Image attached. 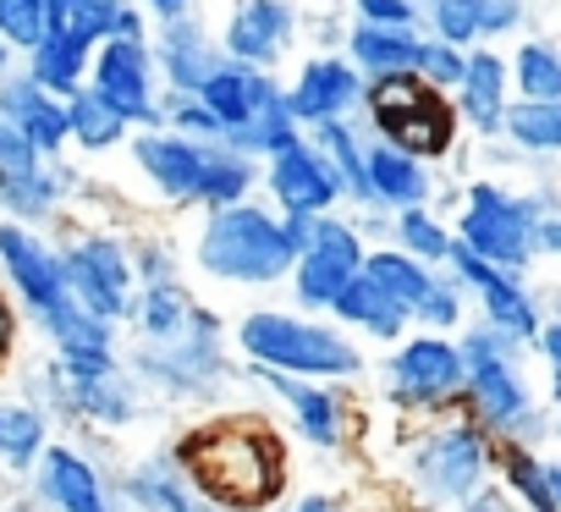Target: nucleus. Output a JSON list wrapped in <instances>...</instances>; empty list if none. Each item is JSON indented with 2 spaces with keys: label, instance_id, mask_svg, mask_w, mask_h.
<instances>
[{
  "label": "nucleus",
  "instance_id": "393cba45",
  "mask_svg": "<svg viewBox=\"0 0 561 512\" xmlns=\"http://www.w3.org/2000/svg\"><path fill=\"white\" fill-rule=\"evenodd\" d=\"M430 171H424V160L419 155H408V149H397V144H375L369 149V193H375V204H391V209H419L424 198H430Z\"/></svg>",
  "mask_w": 561,
  "mask_h": 512
},
{
  "label": "nucleus",
  "instance_id": "a18cd8bd",
  "mask_svg": "<svg viewBox=\"0 0 561 512\" xmlns=\"http://www.w3.org/2000/svg\"><path fill=\"white\" fill-rule=\"evenodd\" d=\"M424 7L419 0H358V23H380V29H419Z\"/></svg>",
  "mask_w": 561,
  "mask_h": 512
},
{
  "label": "nucleus",
  "instance_id": "e433bc0d",
  "mask_svg": "<svg viewBox=\"0 0 561 512\" xmlns=\"http://www.w3.org/2000/svg\"><path fill=\"white\" fill-rule=\"evenodd\" d=\"M67 380H72V402H78L83 413H94L100 424H122V419L133 413L127 386H122L116 369H111V375H67Z\"/></svg>",
  "mask_w": 561,
  "mask_h": 512
},
{
  "label": "nucleus",
  "instance_id": "79ce46f5",
  "mask_svg": "<svg viewBox=\"0 0 561 512\" xmlns=\"http://www.w3.org/2000/svg\"><path fill=\"white\" fill-rule=\"evenodd\" d=\"M133 501H138V507H149V512H198V507H193V496L171 479V468H165V463H149V468H138V474H133Z\"/></svg>",
  "mask_w": 561,
  "mask_h": 512
},
{
  "label": "nucleus",
  "instance_id": "7c9ffc66",
  "mask_svg": "<svg viewBox=\"0 0 561 512\" xmlns=\"http://www.w3.org/2000/svg\"><path fill=\"white\" fill-rule=\"evenodd\" d=\"M501 133L528 155H561V100H517L501 116Z\"/></svg>",
  "mask_w": 561,
  "mask_h": 512
},
{
  "label": "nucleus",
  "instance_id": "4be33fe9",
  "mask_svg": "<svg viewBox=\"0 0 561 512\" xmlns=\"http://www.w3.org/2000/svg\"><path fill=\"white\" fill-rule=\"evenodd\" d=\"M154 50H160V67H165V78H171V89H176V94H198V83L226 61L193 18H165V29H160Z\"/></svg>",
  "mask_w": 561,
  "mask_h": 512
},
{
  "label": "nucleus",
  "instance_id": "c9c22d12",
  "mask_svg": "<svg viewBox=\"0 0 561 512\" xmlns=\"http://www.w3.org/2000/svg\"><path fill=\"white\" fill-rule=\"evenodd\" d=\"M512 78L523 100H561V50L545 39H528L512 61Z\"/></svg>",
  "mask_w": 561,
  "mask_h": 512
},
{
  "label": "nucleus",
  "instance_id": "f704fd0d",
  "mask_svg": "<svg viewBox=\"0 0 561 512\" xmlns=\"http://www.w3.org/2000/svg\"><path fill=\"white\" fill-rule=\"evenodd\" d=\"M45 7H50V29L56 34L100 45V39H111V23H116L122 0H45Z\"/></svg>",
  "mask_w": 561,
  "mask_h": 512
},
{
  "label": "nucleus",
  "instance_id": "72a5a7b5",
  "mask_svg": "<svg viewBox=\"0 0 561 512\" xmlns=\"http://www.w3.org/2000/svg\"><path fill=\"white\" fill-rule=\"evenodd\" d=\"M364 276L375 282V287H386L408 315H413V304L430 293V271H424V260H413V253H391V248H380V253H364Z\"/></svg>",
  "mask_w": 561,
  "mask_h": 512
},
{
  "label": "nucleus",
  "instance_id": "9b49d317",
  "mask_svg": "<svg viewBox=\"0 0 561 512\" xmlns=\"http://www.w3.org/2000/svg\"><path fill=\"white\" fill-rule=\"evenodd\" d=\"M94 89L127 111L133 127H160L154 105V56L144 39H100L94 45Z\"/></svg>",
  "mask_w": 561,
  "mask_h": 512
},
{
  "label": "nucleus",
  "instance_id": "9d476101",
  "mask_svg": "<svg viewBox=\"0 0 561 512\" xmlns=\"http://www.w3.org/2000/svg\"><path fill=\"white\" fill-rule=\"evenodd\" d=\"M61 187H67V171H56V155H39L7 116H0V204L23 220H34V215H50Z\"/></svg>",
  "mask_w": 561,
  "mask_h": 512
},
{
  "label": "nucleus",
  "instance_id": "cd10ccee",
  "mask_svg": "<svg viewBox=\"0 0 561 512\" xmlns=\"http://www.w3.org/2000/svg\"><path fill=\"white\" fill-rule=\"evenodd\" d=\"M94 61V45H83V39H72V34H45L34 50H28V78L39 83V89H50V94H72L78 83H83V67Z\"/></svg>",
  "mask_w": 561,
  "mask_h": 512
},
{
  "label": "nucleus",
  "instance_id": "c85d7f7f",
  "mask_svg": "<svg viewBox=\"0 0 561 512\" xmlns=\"http://www.w3.org/2000/svg\"><path fill=\"white\" fill-rule=\"evenodd\" d=\"M314 149L331 160V171H336V182H342V193H347V198L375 204V193H369V149L358 144V133L347 127V116L320 122V127H314Z\"/></svg>",
  "mask_w": 561,
  "mask_h": 512
},
{
  "label": "nucleus",
  "instance_id": "f8f14e48",
  "mask_svg": "<svg viewBox=\"0 0 561 512\" xmlns=\"http://www.w3.org/2000/svg\"><path fill=\"white\" fill-rule=\"evenodd\" d=\"M462 386V353L451 342L419 337L391 359V397L402 408H440Z\"/></svg>",
  "mask_w": 561,
  "mask_h": 512
},
{
  "label": "nucleus",
  "instance_id": "13d9d810",
  "mask_svg": "<svg viewBox=\"0 0 561 512\" xmlns=\"http://www.w3.org/2000/svg\"><path fill=\"white\" fill-rule=\"evenodd\" d=\"M7 337H12V320H7V309H0V348H7Z\"/></svg>",
  "mask_w": 561,
  "mask_h": 512
},
{
  "label": "nucleus",
  "instance_id": "b1692460",
  "mask_svg": "<svg viewBox=\"0 0 561 512\" xmlns=\"http://www.w3.org/2000/svg\"><path fill=\"white\" fill-rule=\"evenodd\" d=\"M39 496L56 501L61 512H111L100 474L78 452H67V446H50L45 452V463H39Z\"/></svg>",
  "mask_w": 561,
  "mask_h": 512
},
{
  "label": "nucleus",
  "instance_id": "58836bf2",
  "mask_svg": "<svg viewBox=\"0 0 561 512\" xmlns=\"http://www.w3.org/2000/svg\"><path fill=\"white\" fill-rule=\"evenodd\" d=\"M45 446V413L34 408H0V457L7 463H34Z\"/></svg>",
  "mask_w": 561,
  "mask_h": 512
},
{
  "label": "nucleus",
  "instance_id": "39448f33",
  "mask_svg": "<svg viewBox=\"0 0 561 512\" xmlns=\"http://www.w3.org/2000/svg\"><path fill=\"white\" fill-rule=\"evenodd\" d=\"M242 348H248V359H259L264 369H280V375H353L358 369V353L347 337L293 320V315H275V309L242 320Z\"/></svg>",
  "mask_w": 561,
  "mask_h": 512
},
{
  "label": "nucleus",
  "instance_id": "37998d69",
  "mask_svg": "<svg viewBox=\"0 0 561 512\" xmlns=\"http://www.w3.org/2000/svg\"><path fill=\"white\" fill-rule=\"evenodd\" d=\"M462 67H468V56L457 50V45H446V39H424L419 45V78L424 83H435V89H457V78H462Z\"/></svg>",
  "mask_w": 561,
  "mask_h": 512
},
{
  "label": "nucleus",
  "instance_id": "49530a36",
  "mask_svg": "<svg viewBox=\"0 0 561 512\" xmlns=\"http://www.w3.org/2000/svg\"><path fill=\"white\" fill-rule=\"evenodd\" d=\"M413 315H419V320H430V326H457V315H462L457 287H451V282H430V293L413 304Z\"/></svg>",
  "mask_w": 561,
  "mask_h": 512
},
{
  "label": "nucleus",
  "instance_id": "423d86ee",
  "mask_svg": "<svg viewBox=\"0 0 561 512\" xmlns=\"http://www.w3.org/2000/svg\"><path fill=\"white\" fill-rule=\"evenodd\" d=\"M457 242H468L479 260L501 265V271H523L534 253H539V204L534 198H517L495 182H473L468 187V209L457 220Z\"/></svg>",
  "mask_w": 561,
  "mask_h": 512
},
{
  "label": "nucleus",
  "instance_id": "09e8293b",
  "mask_svg": "<svg viewBox=\"0 0 561 512\" xmlns=\"http://www.w3.org/2000/svg\"><path fill=\"white\" fill-rule=\"evenodd\" d=\"M111 39H144V18L127 7V0H122V7H116V23H111Z\"/></svg>",
  "mask_w": 561,
  "mask_h": 512
},
{
  "label": "nucleus",
  "instance_id": "ea45409f",
  "mask_svg": "<svg viewBox=\"0 0 561 512\" xmlns=\"http://www.w3.org/2000/svg\"><path fill=\"white\" fill-rule=\"evenodd\" d=\"M397 237H402V253H413V260H424V265H435V260H446V253H451V231L435 215H424V204L419 209H402Z\"/></svg>",
  "mask_w": 561,
  "mask_h": 512
},
{
  "label": "nucleus",
  "instance_id": "aec40b11",
  "mask_svg": "<svg viewBox=\"0 0 561 512\" xmlns=\"http://www.w3.org/2000/svg\"><path fill=\"white\" fill-rule=\"evenodd\" d=\"M275 94H280L275 78L259 72V67H242V61H220V67L198 83V100H204V111L226 127V138H231L259 105H270Z\"/></svg>",
  "mask_w": 561,
  "mask_h": 512
},
{
  "label": "nucleus",
  "instance_id": "4468645a",
  "mask_svg": "<svg viewBox=\"0 0 561 512\" xmlns=\"http://www.w3.org/2000/svg\"><path fill=\"white\" fill-rule=\"evenodd\" d=\"M270 193L280 198L287 215H325L336 198H342V182L331 171V160L314 149V144H287L280 155H270Z\"/></svg>",
  "mask_w": 561,
  "mask_h": 512
},
{
  "label": "nucleus",
  "instance_id": "6ab92c4d",
  "mask_svg": "<svg viewBox=\"0 0 561 512\" xmlns=\"http://www.w3.org/2000/svg\"><path fill=\"white\" fill-rule=\"evenodd\" d=\"M0 116H7L39 155H56L72 133H67V100L39 89L28 72L23 78H0Z\"/></svg>",
  "mask_w": 561,
  "mask_h": 512
},
{
  "label": "nucleus",
  "instance_id": "a878e982",
  "mask_svg": "<svg viewBox=\"0 0 561 512\" xmlns=\"http://www.w3.org/2000/svg\"><path fill=\"white\" fill-rule=\"evenodd\" d=\"M419 34L413 29H380V23H358L347 34V50H353V67L369 72V78H397V72H413L419 67Z\"/></svg>",
  "mask_w": 561,
  "mask_h": 512
},
{
  "label": "nucleus",
  "instance_id": "a19ab883",
  "mask_svg": "<svg viewBox=\"0 0 561 512\" xmlns=\"http://www.w3.org/2000/svg\"><path fill=\"white\" fill-rule=\"evenodd\" d=\"M45 34H50V7L45 0H0V39L7 45L34 50Z\"/></svg>",
  "mask_w": 561,
  "mask_h": 512
},
{
  "label": "nucleus",
  "instance_id": "de8ad7c7",
  "mask_svg": "<svg viewBox=\"0 0 561 512\" xmlns=\"http://www.w3.org/2000/svg\"><path fill=\"white\" fill-rule=\"evenodd\" d=\"M280 237H287V248H293V260L309 248V237H314V215H287L280 220Z\"/></svg>",
  "mask_w": 561,
  "mask_h": 512
},
{
  "label": "nucleus",
  "instance_id": "a211bd4d",
  "mask_svg": "<svg viewBox=\"0 0 561 512\" xmlns=\"http://www.w3.org/2000/svg\"><path fill=\"white\" fill-rule=\"evenodd\" d=\"M133 160L144 166V177L171 193V198H198V177H204V160H209V144L198 138H182L171 127H149L133 138Z\"/></svg>",
  "mask_w": 561,
  "mask_h": 512
},
{
  "label": "nucleus",
  "instance_id": "4d7b16f0",
  "mask_svg": "<svg viewBox=\"0 0 561 512\" xmlns=\"http://www.w3.org/2000/svg\"><path fill=\"white\" fill-rule=\"evenodd\" d=\"M7 67H12V45L0 39V78H7Z\"/></svg>",
  "mask_w": 561,
  "mask_h": 512
},
{
  "label": "nucleus",
  "instance_id": "5701e85b",
  "mask_svg": "<svg viewBox=\"0 0 561 512\" xmlns=\"http://www.w3.org/2000/svg\"><path fill=\"white\" fill-rule=\"evenodd\" d=\"M506 105H512V100H506V61H501L495 50H473L468 67H462V78H457V111H462L484 138H495Z\"/></svg>",
  "mask_w": 561,
  "mask_h": 512
},
{
  "label": "nucleus",
  "instance_id": "2eb2a0df",
  "mask_svg": "<svg viewBox=\"0 0 561 512\" xmlns=\"http://www.w3.org/2000/svg\"><path fill=\"white\" fill-rule=\"evenodd\" d=\"M451 271H457V282H468L479 298H484V315H490V326H501V331H512V337H539V320H534V298L523 293V282L512 276V271H501V265H490V260H479V253L468 248V242H457L451 237Z\"/></svg>",
  "mask_w": 561,
  "mask_h": 512
},
{
  "label": "nucleus",
  "instance_id": "603ef678",
  "mask_svg": "<svg viewBox=\"0 0 561 512\" xmlns=\"http://www.w3.org/2000/svg\"><path fill=\"white\" fill-rule=\"evenodd\" d=\"M539 248L545 253H561V220H545L539 215Z\"/></svg>",
  "mask_w": 561,
  "mask_h": 512
},
{
  "label": "nucleus",
  "instance_id": "8fccbe9b",
  "mask_svg": "<svg viewBox=\"0 0 561 512\" xmlns=\"http://www.w3.org/2000/svg\"><path fill=\"white\" fill-rule=\"evenodd\" d=\"M468 512H517L501 490H479V496H468Z\"/></svg>",
  "mask_w": 561,
  "mask_h": 512
},
{
  "label": "nucleus",
  "instance_id": "1a4fd4ad",
  "mask_svg": "<svg viewBox=\"0 0 561 512\" xmlns=\"http://www.w3.org/2000/svg\"><path fill=\"white\" fill-rule=\"evenodd\" d=\"M364 271V242L353 226L331 220V215H314V237L309 248L293 260V282H298V298L314 304V309H331L336 293Z\"/></svg>",
  "mask_w": 561,
  "mask_h": 512
},
{
  "label": "nucleus",
  "instance_id": "bb28decb",
  "mask_svg": "<svg viewBox=\"0 0 561 512\" xmlns=\"http://www.w3.org/2000/svg\"><path fill=\"white\" fill-rule=\"evenodd\" d=\"M127 127H133L127 111H122L116 100H105L94 83H89V89L78 83V89L67 94V133H72L83 149H111V144L127 138Z\"/></svg>",
  "mask_w": 561,
  "mask_h": 512
},
{
  "label": "nucleus",
  "instance_id": "20e7f679",
  "mask_svg": "<svg viewBox=\"0 0 561 512\" xmlns=\"http://www.w3.org/2000/svg\"><path fill=\"white\" fill-rule=\"evenodd\" d=\"M364 105L380 127L386 144L435 160L451 149L457 138V111L446 105V94L435 83H424L419 72H397V78H375V89H364Z\"/></svg>",
  "mask_w": 561,
  "mask_h": 512
},
{
  "label": "nucleus",
  "instance_id": "f03ea898",
  "mask_svg": "<svg viewBox=\"0 0 561 512\" xmlns=\"http://www.w3.org/2000/svg\"><path fill=\"white\" fill-rule=\"evenodd\" d=\"M198 265L220 282H275L293 271V248L280 237V220L259 204H226L209 215L198 237Z\"/></svg>",
  "mask_w": 561,
  "mask_h": 512
},
{
  "label": "nucleus",
  "instance_id": "c756f323",
  "mask_svg": "<svg viewBox=\"0 0 561 512\" xmlns=\"http://www.w3.org/2000/svg\"><path fill=\"white\" fill-rule=\"evenodd\" d=\"M342 320H353V326H364V331H375V337H397L402 331V320H408V309L386 293V287H375L364 271L336 293V304H331Z\"/></svg>",
  "mask_w": 561,
  "mask_h": 512
},
{
  "label": "nucleus",
  "instance_id": "5fc2aeb1",
  "mask_svg": "<svg viewBox=\"0 0 561 512\" xmlns=\"http://www.w3.org/2000/svg\"><path fill=\"white\" fill-rule=\"evenodd\" d=\"M545 485H550V507L561 512V463H556V468H545Z\"/></svg>",
  "mask_w": 561,
  "mask_h": 512
},
{
  "label": "nucleus",
  "instance_id": "6e6552de",
  "mask_svg": "<svg viewBox=\"0 0 561 512\" xmlns=\"http://www.w3.org/2000/svg\"><path fill=\"white\" fill-rule=\"evenodd\" d=\"M61 271L72 282V298L100 315V320H122L127 298H133V260L116 237H83L61 253Z\"/></svg>",
  "mask_w": 561,
  "mask_h": 512
},
{
  "label": "nucleus",
  "instance_id": "6e6d98bb",
  "mask_svg": "<svg viewBox=\"0 0 561 512\" xmlns=\"http://www.w3.org/2000/svg\"><path fill=\"white\" fill-rule=\"evenodd\" d=\"M293 512H331V501H325V496H309V501H304V507H293Z\"/></svg>",
  "mask_w": 561,
  "mask_h": 512
},
{
  "label": "nucleus",
  "instance_id": "4c0bfd02",
  "mask_svg": "<svg viewBox=\"0 0 561 512\" xmlns=\"http://www.w3.org/2000/svg\"><path fill=\"white\" fill-rule=\"evenodd\" d=\"M193 304L171 287V282H149V293H144V331L149 337H160V342H171V337H182L187 326H193Z\"/></svg>",
  "mask_w": 561,
  "mask_h": 512
},
{
  "label": "nucleus",
  "instance_id": "3c124183",
  "mask_svg": "<svg viewBox=\"0 0 561 512\" xmlns=\"http://www.w3.org/2000/svg\"><path fill=\"white\" fill-rule=\"evenodd\" d=\"M539 348H545V359H550V364H556V369H561V320H556V326H545V331H539Z\"/></svg>",
  "mask_w": 561,
  "mask_h": 512
},
{
  "label": "nucleus",
  "instance_id": "f257e3e1",
  "mask_svg": "<svg viewBox=\"0 0 561 512\" xmlns=\"http://www.w3.org/2000/svg\"><path fill=\"white\" fill-rule=\"evenodd\" d=\"M0 265H7L12 287L23 293V304L45 320V331L61 342V353L78 348H111V320L89 315L72 298V282L61 271V253H50L34 231L23 226H0Z\"/></svg>",
  "mask_w": 561,
  "mask_h": 512
},
{
  "label": "nucleus",
  "instance_id": "0eeeda50",
  "mask_svg": "<svg viewBox=\"0 0 561 512\" xmlns=\"http://www.w3.org/2000/svg\"><path fill=\"white\" fill-rule=\"evenodd\" d=\"M512 342H517L512 331L484 326V331H473L457 353H462V380H468L479 413H484L490 424H501V430H528L534 413H528V386H523L517 369H512Z\"/></svg>",
  "mask_w": 561,
  "mask_h": 512
},
{
  "label": "nucleus",
  "instance_id": "7ed1b4c3",
  "mask_svg": "<svg viewBox=\"0 0 561 512\" xmlns=\"http://www.w3.org/2000/svg\"><path fill=\"white\" fill-rule=\"evenodd\" d=\"M187 463L198 474V485L226 501V507H259L275 496L280 485V457L275 446L259 435V430H209V435H193L187 441Z\"/></svg>",
  "mask_w": 561,
  "mask_h": 512
},
{
  "label": "nucleus",
  "instance_id": "473e14b6",
  "mask_svg": "<svg viewBox=\"0 0 561 512\" xmlns=\"http://www.w3.org/2000/svg\"><path fill=\"white\" fill-rule=\"evenodd\" d=\"M248 187H253V160L226 149V144H209V160H204V177H198V204L226 209V204H242Z\"/></svg>",
  "mask_w": 561,
  "mask_h": 512
},
{
  "label": "nucleus",
  "instance_id": "412c9836",
  "mask_svg": "<svg viewBox=\"0 0 561 512\" xmlns=\"http://www.w3.org/2000/svg\"><path fill=\"white\" fill-rule=\"evenodd\" d=\"M435 23V39L446 45H473V39H495V34H512L523 23V7L517 0H419Z\"/></svg>",
  "mask_w": 561,
  "mask_h": 512
},
{
  "label": "nucleus",
  "instance_id": "f3484780",
  "mask_svg": "<svg viewBox=\"0 0 561 512\" xmlns=\"http://www.w3.org/2000/svg\"><path fill=\"white\" fill-rule=\"evenodd\" d=\"M484 457H490L484 452V435L468 430V424H457V430H440V435H430L419 446L413 474H419V485L430 496H473V485L484 474Z\"/></svg>",
  "mask_w": 561,
  "mask_h": 512
},
{
  "label": "nucleus",
  "instance_id": "c03bdc74",
  "mask_svg": "<svg viewBox=\"0 0 561 512\" xmlns=\"http://www.w3.org/2000/svg\"><path fill=\"white\" fill-rule=\"evenodd\" d=\"M506 479H512V490H517L534 512H556V507H550V485H545V463H534L523 446L506 452Z\"/></svg>",
  "mask_w": 561,
  "mask_h": 512
},
{
  "label": "nucleus",
  "instance_id": "ddd939ff",
  "mask_svg": "<svg viewBox=\"0 0 561 512\" xmlns=\"http://www.w3.org/2000/svg\"><path fill=\"white\" fill-rule=\"evenodd\" d=\"M293 7L287 0H237L231 7V23H226V39H220V56L226 61H242V67H275L293 45Z\"/></svg>",
  "mask_w": 561,
  "mask_h": 512
},
{
  "label": "nucleus",
  "instance_id": "2f4dec72",
  "mask_svg": "<svg viewBox=\"0 0 561 512\" xmlns=\"http://www.w3.org/2000/svg\"><path fill=\"white\" fill-rule=\"evenodd\" d=\"M270 375H275L280 391H287V402H293L304 435H309L314 446H336V435H342V402H336L331 391H320V386H304V380H293V375H280V369H270Z\"/></svg>",
  "mask_w": 561,
  "mask_h": 512
},
{
  "label": "nucleus",
  "instance_id": "864d4df0",
  "mask_svg": "<svg viewBox=\"0 0 561 512\" xmlns=\"http://www.w3.org/2000/svg\"><path fill=\"white\" fill-rule=\"evenodd\" d=\"M144 7H154L160 18H187V7H193V0H144Z\"/></svg>",
  "mask_w": 561,
  "mask_h": 512
},
{
  "label": "nucleus",
  "instance_id": "dca6fc26",
  "mask_svg": "<svg viewBox=\"0 0 561 512\" xmlns=\"http://www.w3.org/2000/svg\"><path fill=\"white\" fill-rule=\"evenodd\" d=\"M353 105H364V72L342 56H314L304 61L298 83L287 89V111L298 116V127H320L347 116Z\"/></svg>",
  "mask_w": 561,
  "mask_h": 512
}]
</instances>
